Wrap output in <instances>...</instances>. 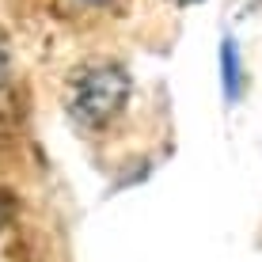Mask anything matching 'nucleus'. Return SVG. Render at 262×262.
Returning a JSON list of instances; mask_svg holds the SVG:
<instances>
[{"instance_id":"f257e3e1","label":"nucleus","mask_w":262,"mask_h":262,"mask_svg":"<svg viewBox=\"0 0 262 262\" xmlns=\"http://www.w3.org/2000/svg\"><path fill=\"white\" fill-rule=\"evenodd\" d=\"M129 95V76L122 69H88L76 80V92H72V111L84 125H103L114 111L125 103Z\"/></svg>"},{"instance_id":"f03ea898","label":"nucleus","mask_w":262,"mask_h":262,"mask_svg":"<svg viewBox=\"0 0 262 262\" xmlns=\"http://www.w3.org/2000/svg\"><path fill=\"white\" fill-rule=\"evenodd\" d=\"M221 92H224V103H239L243 95V61H239V42L232 38H221Z\"/></svg>"},{"instance_id":"7ed1b4c3","label":"nucleus","mask_w":262,"mask_h":262,"mask_svg":"<svg viewBox=\"0 0 262 262\" xmlns=\"http://www.w3.org/2000/svg\"><path fill=\"white\" fill-rule=\"evenodd\" d=\"M4 216H8V209H4V202H0V224H4Z\"/></svg>"},{"instance_id":"20e7f679","label":"nucleus","mask_w":262,"mask_h":262,"mask_svg":"<svg viewBox=\"0 0 262 262\" xmlns=\"http://www.w3.org/2000/svg\"><path fill=\"white\" fill-rule=\"evenodd\" d=\"M0 72H4V53H0Z\"/></svg>"},{"instance_id":"39448f33","label":"nucleus","mask_w":262,"mask_h":262,"mask_svg":"<svg viewBox=\"0 0 262 262\" xmlns=\"http://www.w3.org/2000/svg\"><path fill=\"white\" fill-rule=\"evenodd\" d=\"M179 4H194V0H179Z\"/></svg>"}]
</instances>
